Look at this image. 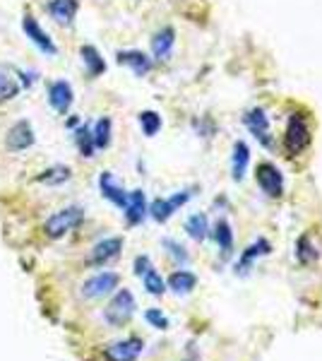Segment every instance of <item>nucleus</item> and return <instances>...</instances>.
Listing matches in <instances>:
<instances>
[{"mask_svg":"<svg viewBox=\"0 0 322 361\" xmlns=\"http://www.w3.org/2000/svg\"><path fill=\"white\" fill-rule=\"evenodd\" d=\"M123 209H125L128 224H140L147 214V197H144L142 190H132V193H128V202Z\"/></svg>","mask_w":322,"mask_h":361,"instance_id":"obj_14","label":"nucleus"},{"mask_svg":"<svg viewBox=\"0 0 322 361\" xmlns=\"http://www.w3.org/2000/svg\"><path fill=\"white\" fill-rule=\"evenodd\" d=\"M92 137H94L97 149H106L111 145V118H99L97 126L92 128Z\"/></svg>","mask_w":322,"mask_h":361,"instance_id":"obj_25","label":"nucleus"},{"mask_svg":"<svg viewBox=\"0 0 322 361\" xmlns=\"http://www.w3.org/2000/svg\"><path fill=\"white\" fill-rule=\"evenodd\" d=\"M118 284H120L118 272H99V275L89 277L82 284V296L85 299H101V296L113 292Z\"/></svg>","mask_w":322,"mask_h":361,"instance_id":"obj_5","label":"nucleus"},{"mask_svg":"<svg viewBox=\"0 0 322 361\" xmlns=\"http://www.w3.org/2000/svg\"><path fill=\"white\" fill-rule=\"evenodd\" d=\"M99 188H101V195L106 197L109 202H113L116 207H125L128 202V193L123 190V185L118 183V180L113 178V173L104 171L101 176H99Z\"/></svg>","mask_w":322,"mask_h":361,"instance_id":"obj_12","label":"nucleus"},{"mask_svg":"<svg viewBox=\"0 0 322 361\" xmlns=\"http://www.w3.org/2000/svg\"><path fill=\"white\" fill-rule=\"evenodd\" d=\"M34 130L29 126V121H20L8 130V137H5V145H8L10 152H22V149H29L34 145Z\"/></svg>","mask_w":322,"mask_h":361,"instance_id":"obj_9","label":"nucleus"},{"mask_svg":"<svg viewBox=\"0 0 322 361\" xmlns=\"http://www.w3.org/2000/svg\"><path fill=\"white\" fill-rule=\"evenodd\" d=\"M142 347L144 342L140 337H128V340L109 345L104 349V357H106V361H135L142 354Z\"/></svg>","mask_w":322,"mask_h":361,"instance_id":"obj_7","label":"nucleus"},{"mask_svg":"<svg viewBox=\"0 0 322 361\" xmlns=\"http://www.w3.org/2000/svg\"><path fill=\"white\" fill-rule=\"evenodd\" d=\"M140 126H142L144 135L154 137L156 133L161 130V116L156 111H142V114H140Z\"/></svg>","mask_w":322,"mask_h":361,"instance_id":"obj_29","label":"nucleus"},{"mask_svg":"<svg viewBox=\"0 0 322 361\" xmlns=\"http://www.w3.org/2000/svg\"><path fill=\"white\" fill-rule=\"evenodd\" d=\"M190 197H192V190H180V193H175L171 197H159V200L151 202L149 214L156 222H166V219H171L173 212H178V209L190 200Z\"/></svg>","mask_w":322,"mask_h":361,"instance_id":"obj_6","label":"nucleus"},{"mask_svg":"<svg viewBox=\"0 0 322 361\" xmlns=\"http://www.w3.org/2000/svg\"><path fill=\"white\" fill-rule=\"evenodd\" d=\"M142 282H144V289H147L149 294H154V296H161L163 292H166V282H163L161 275L154 270V267H149V270L144 272Z\"/></svg>","mask_w":322,"mask_h":361,"instance_id":"obj_28","label":"nucleus"},{"mask_svg":"<svg viewBox=\"0 0 322 361\" xmlns=\"http://www.w3.org/2000/svg\"><path fill=\"white\" fill-rule=\"evenodd\" d=\"M310 140H313V133H310V123L303 114H294L289 118V126H286L284 133V149L289 157L301 154L303 149L310 147Z\"/></svg>","mask_w":322,"mask_h":361,"instance_id":"obj_1","label":"nucleus"},{"mask_svg":"<svg viewBox=\"0 0 322 361\" xmlns=\"http://www.w3.org/2000/svg\"><path fill=\"white\" fill-rule=\"evenodd\" d=\"M25 32H27V37L32 39V44L39 46V51H44L46 56H56L58 54L56 44L51 42V37L44 32V29H41V25L34 20L32 15H25Z\"/></svg>","mask_w":322,"mask_h":361,"instance_id":"obj_10","label":"nucleus"},{"mask_svg":"<svg viewBox=\"0 0 322 361\" xmlns=\"http://www.w3.org/2000/svg\"><path fill=\"white\" fill-rule=\"evenodd\" d=\"M296 258L301 260V263H313L315 258H318V250L313 248V243H310L308 236H301L296 243Z\"/></svg>","mask_w":322,"mask_h":361,"instance_id":"obj_30","label":"nucleus"},{"mask_svg":"<svg viewBox=\"0 0 322 361\" xmlns=\"http://www.w3.org/2000/svg\"><path fill=\"white\" fill-rule=\"evenodd\" d=\"M173 44H175V32L171 27H163L161 32H156L154 39H151V51H154V58L166 61V58L171 56V51H173Z\"/></svg>","mask_w":322,"mask_h":361,"instance_id":"obj_18","label":"nucleus"},{"mask_svg":"<svg viewBox=\"0 0 322 361\" xmlns=\"http://www.w3.org/2000/svg\"><path fill=\"white\" fill-rule=\"evenodd\" d=\"M149 267H151V263H149L147 255H140V258H135V275H137V277H142Z\"/></svg>","mask_w":322,"mask_h":361,"instance_id":"obj_33","label":"nucleus"},{"mask_svg":"<svg viewBox=\"0 0 322 361\" xmlns=\"http://www.w3.org/2000/svg\"><path fill=\"white\" fill-rule=\"evenodd\" d=\"M123 250V238L118 236H111V238H104V241H99L94 248H92L89 258H87V265H106L109 260L118 258Z\"/></svg>","mask_w":322,"mask_h":361,"instance_id":"obj_8","label":"nucleus"},{"mask_svg":"<svg viewBox=\"0 0 322 361\" xmlns=\"http://www.w3.org/2000/svg\"><path fill=\"white\" fill-rule=\"evenodd\" d=\"M163 248H168L171 258H175L178 263H188V260H190V255L185 253V248L180 246L178 241H171V238H163Z\"/></svg>","mask_w":322,"mask_h":361,"instance_id":"obj_31","label":"nucleus"},{"mask_svg":"<svg viewBox=\"0 0 322 361\" xmlns=\"http://www.w3.org/2000/svg\"><path fill=\"white\" fill-rule=\"evenodd\" d=\"M118 63L120 66H128L132 70L137 78H142V75H147L151 70V58H147L142 54V51H120L118 54Z\"/></svg>","mask_w":322,"mask_h":361,"instance_id":"obj_15","label":"nucleus"},{"mask_svg":"<svg viewBox=\"0 0 322 361\" xmlns=\"http://www.w3.org/2000/svg\"><path fill=\"white\" fill-rule=\"evenodd\" d=\"M197 287V277L188 270H175L168 277V289H173L175 294H190Z\"/></svg>","mask_w":322,"mask_h":361,"instance_id":"obj_21","label":"nucleus"},{"mask_svg":"<svg viewBox=\"0 0 322 361\" xmlns=\"http://www.w3.org/2000/svg\"><path fill=\"white\" fill-rule=\"evenodd\" d=\"M75 142H78V149L82 157H94V137H92V130L87 126H82L75 130Z\"/></svg>","mask_w":322,"mask_h":361,"instance_id":"obj_26","label":"nucleus"},{"mask_svg":"<svg viewBox=\"0 0 322 361\" xmlns=\"http://www.w3.org/2000/svg\"><path fill=\"white\" fill-rule=\"evenodd\" d=\"M214 241H216V246H219L221 250V255L224 258H228L231 255V250H233V231H231V224L226 222V219H219L214 226Z\"/></svg>","mask_w":322,"mask_h":361,"instance_id":"obj_22","label":"nucleus"},{"mask_svg":"<svg viewBox=\"0 0 322 361\" xmlns=\"http://www.w3.org/2000/svg\"><path fill=\"white\" fill-rule=\"evenodd\" d=\"M80 56H82V61H85L87 73H89L92 78H99V75L106 73V61H104L101 54H99L94 46H82Z\"/></svg>","mask_w":322,"mask_h":361,"instance_id":"obj_20","label":"nucleus"},{"mask_svg":"<svg viewBox=\"0 0 322 361\" xmlns=\"http://www.w3.org/2000/svg\"><path fill=\"white\" fill-rule=\"evenodd\" d=\"M185 231H188V236L192 241H204V238L209 236V222L204 214H192L188 217V222H185Z\"/></svg>","mask_w":322,"mask_h":361,"instance_id":"obj_24","label":"nucleus"},{"mask_svg":"<svg viewBox=\"0 0 322 361\" xmlns=\"http://www.w3.org/2000/svg\"><path fill=\"white\" fill-rule=\"evenodd\" d=\"M255 180L257 185L262 188V193H267L269 197H279L284 193V176L282 171H279L274 164H269V161H262V164H257L255 169Z\"/></svg>","mask_w":322,"mask_h":361,"instance_id":"obj_4","label":"nucleus"},{"mask_svg":"<svg viewBox=\"0 0 322 361\" xmlns=\"http://www.w3.org/2000/svg\"><path fill=\"white\" fill-rule=\"evenodd\" d=\"M269 253H272V246H269V241H265V238H257L255 243H250V246L243 250L241 260L236 263V272H245L250 265H253V260L262 258V255H269Z\"/></svg>","mask_w":322,"mask_h":361,"instance_id":"obj_17","label":"nucleus"},{"mask_svg":"<svg viewBox=\"0 0 322 361\" xmlns=\"http://www.w3.org/2000/svg\"><path fill=\"white\" fill-rule=\"evenodd\" d=\"M245 126L250 128V133L260 140L265 147H272V137H269V118L262 109H253L248 116H245Z\"/></svg>","mask_w":322,"mask_h":361,"instance_id":"obj_13","label":"nucleus"},{"mask_svg":"<svg viewBox=\"0 0 322 361\" xmlns=\"http://www.w3.org/2000/svg\"><path fill=\"white\" fill-rule=\"evenodd\" d=\"M248 161H250V149L245 142L233 145V157H231V173L233 180H243L245 171H248Z\"/></svg>","mask_w":322,"mask_h":361,"instance_id":"obj_19","label":"nucleus"},{"mask_svg":"<svg viewBox=\"0 0 322 361\" xmlns=\"http://www.w3.org/2000/svg\"><path fill=\"white\" fill-rule=\"evenodd\" d=\"M73 87H70L66 80H58V82L51 85L49 90V104L54 106V111L58 114H68L70 106H73Z\"/></svg>","mask_w":322,"mask_h":361,"instance_id":"obj_11","label":"nucleus"},{"mask_svg":"<svg viewBox=\"0 0 322 361\" xmlns=\"http://www.w3.org/2000/svg\"><path fill=\"white\" fill-rule=\"evenodd\" d=\"M78 8H80L78 0H51L49 15L56 22H61V25H70L75 20V15H78Z\"/></svg>","mask_w":322,"mask_h":361,"instance_id":"obj_16","label":"nucleus"},{"mask_svg":"<svg viewBox=\"0 0 322 361\" xmlns=\"http://www.w3.org/2000/svg\"><path fill=\"white\" fill-rule=\"evenodd\" d=\"M135 308V296L130 289H120L118 294L111 299V304L106 306V311H104V318H106L109 325H116V328H120V325H125L128 320L132 318Z\"/></svg>","mask_w":322,"mask_h":361,"instance_id":"obj_3","label":"nucleus"},{"mask_svg":"<svg viewBox=\"0 0 322 361\" xmlns=\"http://www.w3.org/2000/svg\"><path fill=\"white\" fill-rule=\"evenodd\" d=\"M144 318H147V323H149V325H154L156 330H166V328H168V318L163 316L159 308H149V311L144 313Z\"/></svg>","mask_w":322,"mask_h":361,"instance_id":"obj_32","label":"nucleus"},{"mask_svg":"<svg viewBox=\"0 0 322 361\" xmlns=\"http://www.w3.org/2000/svg\"><path fill=\"white\" fill-rule=\"evenodd\" d=\"M20 82L13 78V75H8L5 70H0V102H8V99H13L20 94Z\"/></svg>","mask_w":322,"mask_h":361,"instance_id":"obj_27","label":"nucleus"},{"mask_svg":"<svg viewBox=\"0 0 322 361\" xmlns=\"http://www.w3.org/2000/svg\"><path fill=\"white\" fill-rule=\"evenodd\" d=\"M82 219H85V209L82 207H78V205L66 207V209H61V212L51 214V217L46 219L44 231L51 238H63L73 229H78V226L82 224Z\"/></svg>","mask_w":322,"mask_h":361,"instance_id":"obj_2","label":"nucleus"},{"mask_svg":"<svg viewBox=\"0 0 322 361\" xmlns=\"http://www.w3.org/2000/svg\"><path fill=\"white\" fill-rule=\"evenodd\" d=\"M70 176H73V171H70V166L66 164H58V166H51L46 169L44 173H39V183H46V185H61L66 183V180H70Z\"/></svg>","mask_w":322,"mask_h":361,"instance_id":"obj_23","label":"nucleus"}]
</instances>
